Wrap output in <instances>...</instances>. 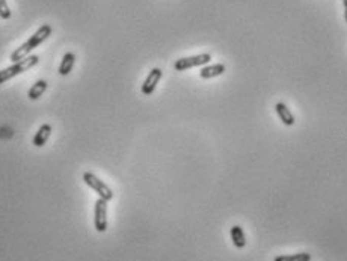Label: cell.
Masks as SVG:
<instances>
[{
	"label": "cell",
	"mask_w": 347,
	"mask_h": 261,
	"mask_svg": "<svg viewBox=\"0 0 347 261\" xmlns=\"http://www.w3.org/2000/svg\"><path fill=\"white\" fill-rule=\"evenodd\" d=\"M52 26H49V24H43L23 46H20L17 50H14L12 52V55H11V61L15 64V62H20L21 59H24V58H27L29 56V53L33 50V49H37L40 44H43L50 35H52Z\"/></svg>",
	"instance_id": "1"
},
{
	"label": "cell",
	"mask_w": 347,
	"mask_h": 261,
	"mask_svg": "<svg viewBox=\"0 0 347 261\" xmlns=\"http://www.w3.org/2000/svg\"><path fill=\"white\" fill-rule=\"evenodd\" d=\"M38 61H40V58H38L37 55H32V56H27V58L21 59L20 62H15V64H12L11 66L2 69V71H0V85L5 83V82L9 80V79H12V77H15V76H18V74H21V72H24V71L33 68V66L38 64Z\"/></svg>",
	"instance_id": "2"
},
{
	"label": "cell",
	"mask_w": 347,
	"mask_h": 261,
	"mask_svg": "<svg viewBox=\"0 0 347 261\" xmlns=\"http://www.w3.org/2000/svg\"><path fill=\"white\" fill-rule=\"evenodd\" d=\"M83 181H85L94 192H97V195L100 196V198H103V199H106V201H111V199L114 198L112 189H111L105 181H101L97 175H94L92 172H85V174H83Z\"/></svg>",
	"instance_id": "3"
},
{
	"label": "cell",
	"mask_w": 347,
	"mask_h": 261,
	"mask_svg": "<svg viewBox=\"0 0 347 261\" xmlns=\"http://www.w3.org/2000/svg\"><path fill=\"white\" fill-rule=\"evenodd\" d=\"M94 227L98 233H105L108 230V201L98 198L94 207Z\"/></svg>",
	"instance_id": "4"
},
{
	"label": "cell",
	"mask_w": 347,
	"mask_h": 261,
	"mask_svg": "<svg viewBox=\"0 0 347 261\" xmlns=\"http://www.w3.org/2000/svg\"><path fill=\"white\" fill-rule=\"evenodd\" d=\"M212 61V56L209 53H202V55H196V56H189V58H181V59H177L175 64H174V68L177 71H186L189 68H193V66H201L209 64Z\"/></svg>",
	"instance_id": "5"
},
{
	"label": "cell",
	"mask_w": 347,
	"mask_h": 261,
	"mask_svg": "<svg viewBox=\"0 0 347 261\" xmlns=\"http://www.w3.org/2000/svg\"><path fill=\"white\" fill-rule=\"evenodd\" d=\"M162 76H163V72H162L160 68H153V69L150 71V74L147 76L144 85H142V94H144V95H151V94L156 91V86H157V83L160 82Z\"/></svg>",
	"instance_id": "6"
},
{
	"label": "cell",
	"mask_w": 347,
	"mask_h": 261,
	"mask_svg": "<svg viewBox=\"0 0 347 261\" xmlns=\"http://www.w3.org/2000/svg\"><path fill=\"white\" fill-rule=\"evenodd\" d=\"M50 134H52V126H50V124H43V126L38 129V131H37V134H35L32 143H33L35 146H44V145L47 143Z\"/></svg>",
	"instance_id": "7"
},
{
	"label": "cell",
	"mask_w": 347,
	"mask_h": 261,
	"mask_svg": "<svg viewBox=\"0 0 347 261\" xmlns=\"http://www.w3.org/2000/svg\"><path fill=\"white\" fill-rule=\"evenodd\" d=\"M225 65L224 64H215V65H209L201 68L199 71V76L201 79H213V77H218V76H222L225 72Z\"/></svg>",
	"instance_id": "8"
},
{
	"label": "cell",
	"mask_w": 347,
	"mask_h": 261,
	"mask_svg": "<svg viewBox=\"0 0 347 261\" xmlns=\"http://www.w3.org/2000/svg\"><path fill=\"white\" fill-rule=\"evenodd\" d=\"M230 234H231L232 243L237 249H243L246 246V237H245L243 228L240 225H234L230 230Z\"/></svg>",
	"instance_id": "9"
},
{
	"label": "cell",
	"mask_w": 347,
	"mask_h": 261,
	"mask_svg": "<svg viewBox=\"0 0 347 261\" xmlns=\"http://www.w3.org/2000/svg\"><path fill=\"white\" fill-rule=\"evenodd\" d=\"M275 110H276L280 120L283 121V124H286V126H293V124H294L296 120H294L293 114L290 112V109L284 104V103H276V104H275Z\"/></svg>",
	"instance_id": "10"
},
{
	"label": "cell",
	"mask_w": 347,
	"mask_h": 261,
	"mask_svg": "<svg viewBox=\"0 0 347 261\" xmlns=\"http://www.w3.org/2000/svg\"><path fill=\"white\" fill-rule=\"evenodd\" d=\"M74 62H76L74 53H71V52L65 53L62 61H60V65H59V74L60 76H68L71 72L73 66H74Z\"/></svg>",
	"instance_id": "11"
},
{
	"label": "cell",
	"mask_w": 347,
	"mask_h": 261,
	"mask_svg": "<svg viewBox=\"0 0 347 261\" xmlns=\"http://www.w3.org/2000/svg\"><path fill=\"white\" fill-rule=\"evenodd\" d=\"M47 89V82L46 80H38L37 83L32 85V88L27 91V97L30 100H38Z\"/></svg>",
	"instance_id": "12"
},
{
	"label": "cell",
	"mask_w": 347,
	"mask_h": 261,
	"mask_svg": "<svg viewBox=\"0 0 347 261\" xmlns=\"http://www.w3.org/2000/svg\"><path fill=\"white\" fill-rule=\"evenodd\" d=\"M273 261H311V255L308 252H297L293 255H280Z\"/></svg>",
	"instance_id": "13"
},
{
	"label": "cell",
	"mask_w": 347,
	"mask_h": 261,
	"mask_svg": "<svg viewBox=\"0 0 347 261\" xmlns=\"http://www.w3.org/2000/svg\"><path fill=\"white\" fill-rule=\"evenodd\" d=\"M11 17V9L6 3V0H0V18L8 20Z\"/></svg>",
	"instance_id": "14"
},
{
	"label": "cell",
	"mask_w": 347,
	"mask_h": 261,
	"mask_svg": "<svg viewBox=\"0 0 347 261\" xmlns=\"http://www.w3.org/2000/svg\"><path fill=\"white\" fill-rule=\"evenodd\" d=\"M344 18H346V21H347V8H346V11H344Z\"/></svg>",
	"instance_id": "15"
},
{
	"label": "cell",
	"mask_w": 347,
	"mask_h": 261,
	"mask_svg": "<svg viewBox=\"0 0 347 261\" xmlns=\"http://www.w3.org/2000/svg\"><path fill=\"white\" fill-rule=\"evenodd\" d=\"M343 3H344V8H347V0H343Z\"/></svg>",
	"instance_id": "16"
}]
</instances>
